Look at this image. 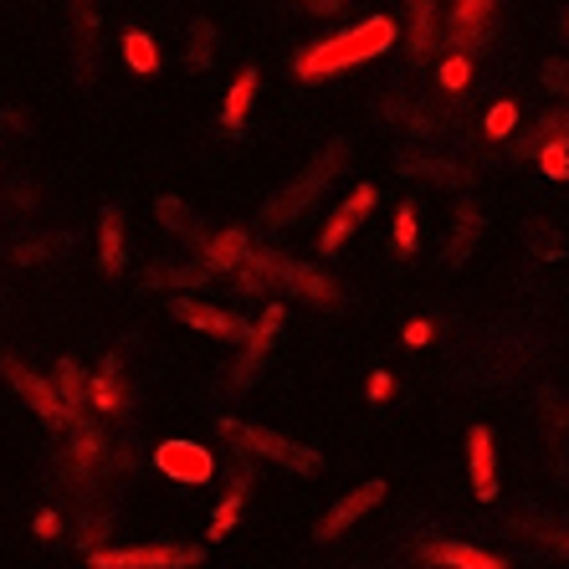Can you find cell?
<instances>
[{
    "label": "cell",
    "instance_id": "cell-1",
    "mask_svg": "<svg viewBox=\"0 0 569 569\" xmlns=\"http://www.w3.org/2000/svg\"><path fill=\"white\" fill-rule=\"evenodd\" d=\"M390 41H396V21H390V16H370V21H359V27H349V31H339V37L298 52L292 57V72H298L303 82L333 78V72H349V67L390 52Z\"/></svg>",
    "mask_w": 569,
    "mask_h": 569
},
{
    "label": "cell",
    "instance_id": "cell-2",
    "mask_svg": "<svg viewBox=\"0 0 569 569\" xmlns=\"http://www.w3.org/2000/svg\"><path fill=\"white\" fill-rule=\"evenodd\" d=\"M226 426V437L237 441L241 451H257V457H267V462H278V467H292V472H318V451L298 447V441H282L272 437V431H262V426H247V421H221Z\"/></svg>",
    "mask_w": 569,
    "mask_h": 569
},
{
    "label": "cell",
    "instance_id": "cell-3",
    "mask_svg": "<svg viewBox=\"0 0 569 569\" xmlns=\"http://www.w3.org/2000/svg\"><path fill=\"white\" fill-rule=\"evenodd\" d=\"M196 543H144V549H98L93 569H196Z\"/></svg>",
    "mask_w": 569,
    "mask_h": 569
},
{
    "label": "cell",
    "instance_id": "cell-4",
    "mask_svg": "<svg viewBox=\"0 0 569 569\" xmlns=\"http://www.w3.org/2000/svg\"><path fill=\"white\" fill-rule=\"evenodd\" d=\"M339 154H345V149H339V144H333V149H323V159H318L313 170H308L303 180H298V186H288V190H282V196L272 200V206H267V221H278V226H282V221H292V216L303 211L308 200H313L318 190L329 186V170H333V164H339Z\"/></svg>",
    "mask_w": 569,
    "mask_h": 569
},
{
    "label": "cell",
    "instance_id": "cell-5",
    "mask_svg": "<svg viewBox=\"0 0 569 569\" xmlns=\"http://www.w3.org/2000/svg\"><path fill=\"white\" fill-rule=\"evenodd\" d=\"M252 272H267V278L288 282V288H303L313 303H333V298H339V292L329 288V278H318L313 267H298V262H288V257H278V252H257Z\"/></svg>",
    "mask_w": 569,
    "mask_h": 569
},
{
    "label": "cell",
    "instance_id": "cell-6",
    "mask_svg": "<svg viewBox=\"0 0 569 569\" xmlns=\"http://www.w3.org/2000/svg\"><path fill=\"white\" fill-rule=\"evenodd\" d=\"M6 375H11V385L21 390V400H27V406H31V411H37L47 426H67V421H72V411L62 406V396H57V390L41 380V375L21 370V365H11V359H6Z\"/></svg>",
    "mask_w": 569,
    "mask_h": 569
},
{
    "label": "cell",
    "instance_id": "cell-7",
    "mask_svg": "<svg viewBox=\"0 0 569 569\" xmlns=\"http://www.w3.org/2000/svg\"><path fill=\"white\" fill-rule=\"evenodd\" d=\"M488 21H492V0H457V11H451V52H467L472 57V47L482 37H488Z\"/></svg>",
    "mask_w": 569,
    "mask_h": 569
},
{
    "label": "cell",
    "instance_id": "cell-8",
    "mask_svg": "<svg viewBox=\"0 0 569 569\" xmlns=\"http://www.w3.org/2000/svg\"><path fill=\"white\" fill-rule=\"evenodd\" d=\"M174 318L200 333H216V339H247V323H241V318L221 313V308H211V303H196V298H174Z\"/></svg>",
    "mask_w": 569,
    "mask_h": 569
},
{
    "label": "cell",
    "instance_id": "cell-9",
    "mask_svg": "<svg viewBox=\"0 0 569 569\" xmlns=\"http://www.w3.org/2000/svg\"><path fill=\"white\" fill-rule=\"evenodd\" d=\"M375 503H385V482H365L359 492H349L345 503H333L329 513H323V523H318V539H333V533H345L355 518H365Z\"/></svg>",
    "mask_w": 569,
    "mask_h": 569
},
{
    "label": "cell",
    "instance_id": "cell-10",
    "mask_svg": "<svg viewBox=\"0 0 569 569\" xmlns=\"http://www.w3.org/2000/svg\"><path fill=\"white\" fill-rule=\"evenodd\" d=\"M159 472L180 477V482H206L211 477V451L206 447H190V441H170V447H159Z\"/></svg>",
    "mask_w": 569,
    "mask_h": 569
},
{
    "label": "cell",
    "instance_id": "cell-11",
    "mask_svg": "<svg viewBox=\"0 0 569 569\" xmlns=\"http://www.w3.org/2000/svg\"><path fill=\"white\" fill-rule=\"evenodd\" d=\"M467 467H472V492L477 498H498V462H492V431L472 426L467 437Z\"/></svg>",
    "mask_w": 569,
    "mask_h": 569
},
{
    "label": "cell",
    "instance_id": "cell-12",
    "mask_svg": "<svg viewBox=\"0 0 569 569\" xmlns=\"http://www.w3.org/2000/svg\"><path fill=\"white\" fill-rule=\"evenodd\" d=\"M370 206H375V190H370V186H359L355 196L345 200V211H339L329 226H323V252H333L339 241H349V231H355V226L365 221V216H370Z\"/></svg>",
    "mask_w": 569,
    "mask_h": 569
},
{
    "label": "cell",
    "instance_id": "cell-13",
    "mask_svg": "<svg viewBox=\"0 0 569 569\" xmlns=\"http://www.w3.org/2000/svg\"><path fill=\"white\" fill-rule=\"evenodd\" d=\"M421 559H431V565H447V569H508L503 559L482 555V549H472V543H426Z\"/></svg>",
    "mask_w": 569,
    "mask_h": 569
},
{
    "label": "cell",
    "instance_id": "cell-14",
    "mask_svg": "<svg viewBox=\"0 0 569 569\" xmlns=\"http://www.w3.org/2000/svg\"><path fill=\"white\" fill-rule=\"evenodd\" d=\"M437 52V0H411V62L421 67Z\"/></svg>",
    "mask_w": 569,
    "mask_h": 569
},
{
    "label": "cell",
    "instance_id": "cell-15",
    "mask_svg": "<svg viewBox=\"0 0 569 569\" xmlns=\"http://www.w3.org/2000/svg\"><path fill=\"white\" fill-rule=\"evenodd\" d=\"M555 144H569V108H559V113H549V119H539V129L529 133V139H518V154H543V149Z\"/></svg>",
    "mask_w": 569,
    "mask_h": 569
},
{
    "label": "cell",
    "instance_id": "cell-16",
    "mask_svg": "<svg viewBox=\"0 0 569 569\" xmlns=\"http://www.w3.org/2000/svg\"><path fill=\"white\" fill-rule=\"evenodd\" d=\"M252 98H257V72L247 67V72L231 82V93H226V103H221V123H226V129H241V119H247Z\"/></svg>",
    "mask_w": 569,
    "mask_h": 569
},
{
    "label": "cell",
    "instance_id": "cell-17",
    "mask_svg": "<svg viewBox=\"0 0 569 569\" xmlns=\"http://www.w3.org/2000/svg\"><path fill=\"white\" fill-rule=\"evenodd\" d=\"M98 262H103V272H119L123 267V221H119V211H103V226H98Z\"/></svg>",
    "mask_w": 569,
    "mask_h": 569
},
{
    "label": "cell",
    "instance_id": "cell-18",
    "mask_svg": "<svg viewBox=\"0 0 569 569\" xmlns=\"http://www.w3.org/2000/svg\"><path fill=\"white\" fill-rule=\"evenodd\" d=\"M211 62H216V27L206 21V16H196V21H190V52H186V67H190V72H206Z\"/></svg>",
    "mask_w": 569,
    "mask_h": 569
},
{
    "label": "cell",
    "instance_id": "cell-19",
    "mask_svg": "<svg viewBox=\"0 0 569 569\" xmlns=\"http://www.w3.org/2000/svg\"><path fill=\"white\" fill-rule=\"evenodd\" d=\"M241 257H247V231H221L206 247V267H237Z\"/></svg>",
    "mask_w": 569,
    "mask_h": 569
},
{
    "label": "cell",
    "instance_id": "cell-20",
    "mask_svg": "<svg viewBox=\"0 0 569 569\" xmlns=\"http://www.w3.org/2000/svg\"><path fill=\"white\" fill-rule=\"evenodd\" d=\"M123 62L133 67V72H159V52H154V41L144 37V31H129V37H123Z\"/></svg>",
    "mask_w": 569,
    "mask_h": 569
},
{
    "label": "cell",
    "instance_id": "cell-21",
    "mask_svg": "<svg viewBox=\"0 0 569 569\" xmlns=\"http://www.w3.org/2000/svg\"><path fill=\"white\" fill-rule=\"evenodd\" d=\"M57 396H62L67 411H72V406H82V396H88V380H82V365H78V359H62V365H57Z\"/></svg>",
    "mask_w": 569,
    "mask_h": 569
},
{
    "label": "cell",
    "instance_id": "cell-22",
    "mask_svg": "<svg viewBox=\"0 0 569 569\" xmlns=\"http://www.w3.org/2000/svg\"><path fill=\"white\" fill-rule=\"evenodd\" d=\"M241 498H247V477H237V482H231V492H226L221 513L211 518V543H216V539H226V533H231V523H237V513H241Z\"/></svg>",
    "mask_w": 569,
    "mask_h": 569
},
{
    "label": "cell",
    "instance_id": "cell-23",
    "mask_svg": "<svg viewBox=\"0 0 569 569\" xmlns=\"http://www.w3.org/2000/svg\"><path fill=\"white\" fill-rule=\"evenodd\" d=\"M98 411H119V359H103V375L93 380Z\"/></svg>",
    "mask_w": 569,
    "mask_h": 569
},
{
    "label": "cell",
    "instance_id": "cell-24",
    "mask_svg": "<svg viewBox=\"0 0 569 569\" xmlns=\"http://www.w3.org/2000/svg\"><path fill=\"white\" fill-rule=\"evenodd\" d=\"M467 82H472V57H467V52H451L447 62H441V88H447V93H462Z\"/></svg>",
    "mask_w": 569,
    "mask_h": 569
},
{
    "label": "cell",
    "instance_id": "cell-25",
    "mask_svg": "<svg viewBox=\"0 0 569 569\" xmlns=\"http://www.w3.org/2000/svg\"><path fill=\"white\" fill-rule=\"evenodd\" d=\"M472 241H477V211L467 206L462 211V221H457V231H451V247H447V257L451 262H462L467 252H472Z\"/></svg>",
    "mask_w": 569,
    "mask_h": 569
},
{
    "label": "cell",
    "instance_id": "cell-26",
    "mask_svg": "<svg viewBox=\"0 0 569 569\" xmlns=\"http://www.w3.org/2000/svg\"><path fill=\"white\" fill-rule=\"evenodd\" d=\"M539 72H543V82H549V93L569 98V62H565V57H549Z\"/></svg>",
    "mask_w": 569,
    "mask_h": 569
},
{
    "label": "cell",
    "instance_id": "cell-27",
    "mask_svg": "<svg viewBox=\"0 0 569 569\" xmlns=\"http://www.w3.org/2000/svg\"><path fill=\"white\" fill-rule=\"evenodd\" d=\"M565 149H569V144H555V149H543V154H533V159H539V164H543V174H555V180H565V174H569V159H565Z\"/></svg>",
    "mask_w": 569,
    "mask_h": 569
},
{
    "label": "cell",
    "instance_id": "cell-28",
    "mask_svg": "<svg viewBox=\"0 0 569 569\" xmlns=\"http://www.w3.org/2000/svg\"><path fill=\"white\" fill-rule=\"evenodd\" d=\"M508 129H513V103H498L488 113V133H492V139H503Z\"/></svg>",
    "mask_w": 569,
    "mask_h": 569
},
{
    "label": "cell",
    "instance_id": "cell-29",
    "mask_svg": "<svg viewBox=\"0 0 569 569\" xmlns=\"http://www.w3.org/2000/svg\"><path fill=\"white\" fill-rule=\"evenodd\" d=\"M396 241H400V247H411V241H416V211H411V206H400V211H396Z\"/></svg>",
    "mask_w": 569,
    "mask_h": 569
},
{
    "label": "cell",
    "instance_id": "cell-30",
    "mask_svg": "<svg viewBox=\"0 0 569 569\" xmlns=\"http://www.w3.org/2000/svg\"><path fill=\"white\" fill-rule=\"evenodd\" d=\"M390 396H396V380H390L385 370H375L370 375V400H390Z\"/></svg>",
    "mask_w": 569,
    "mask_h": 569
},
{
    "label": "cell",
    "instance_id": "cell-31",
    "mask_svg": "<svg viewBox=\"0 0 569 569\" xmlns=\"http://www.w3.org/2000/svg\"><path fill=\"white\" fill-rule=\"evenodd\" d=\"M406 345H411V349L431 345V323H426V318H416V323H406Z\"/></svg>",
    "mask_w": 569,
    "mask_h": 569
},
{
    "label": "cell",
    "instance_id": "cell-32",
    "mask_svg": "<svg viewBox=\"0 0 569 569\" xmlns=\"http://www.w3.org/2000/svg\"><path fill=\"white\" fill-rule=\"evenodd\" d=\"M159 216H164L170 226H186V206H180V200H170V196L159 200Z\"/></svg>",
    "mask_w": 569,
    "mask_h": 569
},
{
    "label": "cell",
    "instance_id": "cell-33",
    "mask_svg": "<svg viewBox=\"0 0 569 569\" xmlns=\"http://www.w3.org/2000/svg\"><path fill=\"white\" fill-rule=\"evenodd\" d=\"M345 6V0H303V11H313V16H333Z\"/></svg>",
    "mask_w": 569,
    "mask_h": 569
},
{
    "label": "cell",
    "instance_id": "cell-34",
    "mask_svg": "<svg viewBox=\"0 0 569 569\" xmlns=\"http://www.w3.org/2000/svg\"><path fill=\"white\" fill-rule=\"evenodd\" d=\"M539 533H543V539H549V543H555L559 555H569V533H559V529H549V523H539Z\"/></svg>",
    "mask_w": 569,
    "mask_h": 569
},
{
    "label": "cell",
    "instance_id": "cell-35",
    "mask_svg": "<svg viewBox=\"0 0 569 569\" xmlns=\"http://www.w3.org/2000/svg\"><path fill=\"white\" fill-rule=\"evenodd\" d=\"M37 533H57V513H41L37 518Z\"/></svg>",
    "mask_w": 569,
    "mask_h": 569
},
{
    "label": "cell",
    "instance_id": "cell-36",
    "mask_svg": "<svg viewBox=\"0 0 569 569\" xmlns=\"http://www.w3.org/2000/svg\"><path fill=\"white\" fill-rule=\"evenodd\" d=\"M565 37H569V16H565Z\"/></svg>",
    "mask_w": 569,
    "mask_h": 569
}]
</instances>
